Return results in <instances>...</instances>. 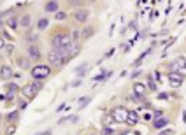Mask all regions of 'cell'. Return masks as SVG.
Instances as JSON below:
<instances>
[{"label":"cell","instance_id":"1","mask_svg":"<svg viewBox=\"0 0 186 135\" xmlns=\"http://www.w3.org/2000/svg\"><path fill=\"white\" fill-rule=\"evenodd\" d=\"M30 74H32V77H34V79L42 81V79L49 77V74H51V67H49V65H37V67L30 68Z\"/></svg>","mask_w":186,"mask_h":135},{"label":"cell","instance_id":"2","mask_svg":"<svg viewBox=\"0 0 186 135\" xmlns=\"http://www.w3.org/2000/svg\"><path fill=\"white\" fill-rule=\"evenodd\" d=\"M53 46L56 49H63L70 46V37L67 34H56L53 37Z\"/></svg>","mask_w":186,"mask_h":135},{"label":"cell","instance_id":"3","mask_svg":"<svg viewBox=\"0 0 186 135\" xmlns=\"http://www.w3.org/2000/svg\"><path fill=\"white\" fill-rule=\"evenodd\" d=\"M111 116H113V121H118V123H127L128 111L123 105H118V107H114V109H113Z\"/></svg>","mask_w":186,"mask_h":135},{"label":"cell","instance_id":"4","mask_svg":"<svg viewBox=\"0 0 186 135\" xmlns=\"http://www.w3.org/2000/svg\"><path fill=\"white\" fill-rule=\"evenodd\" d=\"M170 70L172 72H176V74H179L181 77H186V60L183 56L176 58V62L170 65Z\"/></svg>","mask_w":186,"mask_h":135},{"label":"cell","instance_id":"5","mask_svg":"<svg viewBox=\"0 0 186 135\" xmlns=\"http://www.w3.org/2000/svg\"><path fill=\"white\" fill-rule=\"evenodd\" d=\"M63 54L60 53V49H53V51H49L48 54V62L54 67H60V65H63Z\"/></svg>","mask_w":186,"mask_h":135},{"label":"cell","instance_id":"6","mask_svg":"<svg viewBox=\"0 0 186 135\" xmlns=\"http://www.w3.org/2000/svg\"><path fill=\"white\" fill-rule=\"evenodd\" d=\"M39 84L37 82H30V84H26V86L23 88V95L28 98V100H32V98H35V95H37V91H39Z\"/></svg>","mask_w":186,"mask_h":135},{"label":"cell","instance_id":"7","mask_svg":"<svg viewBox=\"0 0 186 135\" xmlns=\"http://www.w3.org/2000/svg\"><path fill=\"white\" fill-rule=\"evenodd\" d=\"M169 82H170L172 88H179L183 84V77L179 76V74H176V72H170L169 74Z\"/></svg>","mask_w":186,"mask_h":135},{"label":"cell","instance_id":"8","mask_svg":"<svg viewBox=\"0 0 186 135\" xmlns=\"http://www.w3.org/2000/svg\"><path fill=\"white\" fill-rule=\"evenodd\" d=\"M146 91H147V88L144 86V84H141V82H135V84H133V96H135V98H142V96L146 95Z\"/></svg>","mask_w":186,"mask_h":135},{"label":"cell","instance_id":"9","mask_svg":"<svg viewBox=\"0 0 186 135\" xmlns=\"http://www.w3.org/2000/svg\"><path fill=\"white\" fill-rule=\"evenodd\" d=\"M0 77L4 79V81H9L11 77H12V68L9 65H4V67L0 68Z\"/></svg>","mask_w":186,"mask_h":135},{"label":"cell","instance_id":"10","mask_svg":"<svg viewBox=\"0 0 186 135\" xmlns=\"http://www.w3.org/2000/svg\"><path fill=\"white\" fill-rule=\"evenodd\" d=\"M88 11H76V14H74V19L77 21V23H84L86 19H88Z\"/></svg>","mask_w":186,"mask_h":135},{"label":"cell","instance_id":"11","mask_svg":"<svg viewBox=\"0 0 186 135\" xmlns=\"http://www.w3.org/2000/svg\"><path fill=\"white\" fill-rule=\"evenodd\" d=\"M137 121H139L137 112H130V111H128V118H127V123H128V125L133 126V125H137Z\"/></svg>","mask_w":186,"mask_h":135},{"label":"cell","instance_id":"12","mask_svg":"<svg viewBox=\"0 0 186 135\" xmlns=\"http://www.w3.org/2000/svg\"><path fill=\"white\" fill-rule=\"evenodd\" d=\"M28 54H30L32 60H39V58H40V51L35 48V46H30V48H28Z\"/></svg>","mask_w":186,"mask_h":135},{"label":"cell","instance_id":"13","mask_svg":"<svg viewBox=\"0 0 186 135\" xmlns=\"http://www.w3.org/2000/svg\"><path fill=\"white\" fill-rule=\"evenodd\" d=\"M44 9L46 12H58V2H48Z\"/></svg>","mask_w":186,"mask_h":135},{"label":"cell","instance_id":"14","mask_svg":"<svg viewBox=\"0 0 186 135\" xmlns=\"http://www.w3.org/2000/svg\"><path fill=\"white\" fill-rule=\"evenodd\" d=\"M153 125H155V128H163V126L169 125V119H165V118H160V119H156Z\"/></svg>","mask_w":186,"mask_h":135},{"label":"cell","instance_id":"15","mask_svg":"<svg viewBox=\"0 0 186 135\" xmlns=\"http://www.w3.org/2000/svg\"><path fill=\"white\" fill-rule=\"evenodd\" d=\"M30 23H32V18H30L28 14H25L23 18L20 19V25H21V26H25V28H26V26H30Z\"/></svg>","mask_w":186,"mask_h":135},{"label":"cell","instance_id":"16","mask_svg":"<svg viewBox=\"0 0 186 135\" xmlns=\"http://www.w3.org/2000/svg\"><path fill=\"white\" fill-rule=\"evenodd\" d=\"M5 23H7V26H9V28H16V26H18V21H16V18H12V16H11Z\"/></svg>","mask_w":186,"mask_h":135},{"label":"cell","instance_id":"17","mask_svg":"<svg viewBox=\"0 0 186 135\" xmlns=\"http://www.w3.org/2000/svg\"><path fill=\"white\" fill-rule=\"evenodd\" d=\"M48 25H49V21L46 18H42V19H39V23H37V26H39L40 30H44V28H48Z\"/></svg>","mask_w":186,"mask_h":135},{"label":"cell","instance_id":"18","mask_svg":"<svg viewBox=\"0 0 186 135\" xmlns=\"http://www.w3.org/2000/svg\"><path fill=\"white\" fill-rule=\"evenodd\" d=\"M18 65H20L21 68H28V67H30V65H28V60H26V58H20Z\"/></svg>","mask_w":186,"mask_h":135},{"label":"cell","instance_id":"19","mask_svg":"<svg viewBox=\"0 0 186 135\" xmlns=\"http://www.w3.org/2000/svg\"><path fill=\"white\" fill-rule=\"evenodd\" d=\"M147 84H149V90H151V91H156V82L153 81L151 77L147 79Z\"/></svg>","mask_w":186,"mask_h":135},{"label":"cell","instance_id":"20","mask_svg":"<svg viewBox=\"0 0 186 135\" xmlns=\"http://www.w3.org/2000/svg\"><path fill=\"white\" fill-rule=\"evenodd\" d=\"M90 100H91L90 96H84V98H81V100H79V107H84V105H86V104H88Z\"/></svg>","mask_w":186,"mask_h":135},{"label":"cell","instance_id":"21","mask_svg":"<svg viewBox=\"0 0 186 135\" xmlns=\"http://www.w3.org/2000/svg\"><path fill=\"white\" fill-rule=\"evenodd\" d=\"M113 133H114V132L111 130L109 126H105V128H104V130H102V135H113Z\"/></svg>","mask_w":186,"mask_h":135},{"label":"cell","instance_id":"22","mask_svg":"<svg viewBox=\"0 0 186 135\" xmlns=\"http://www.w3.org/2000/svg\"><path fill=\"white\" fill-rule=\"evenodd\" d=\"M11 90V93H14L16 90H18V86H16V84H12V82H11V84H7V91H9Z\"/></svg>","mask_w":186,"mask_h":135},{"label":"cell","instance_id":"23","mask_svg":"<svg viewBox=\"0 0 186 135\" xmlns=\"http://www.w3.org/2000/svg\"><path fill=\"white\" fill-rule=\"evenodd\" d=\"M18 118V111H14V112H11V114H7V119H16Z\"/></svg>","mask_w":186,"mask_h":135},{"label":"cell","instance_id":"24","mask_svg":"<svg viewBox=\"0 0 186 135\" xmlns=\"http://www.w3.org/2000/svg\"><path fill=\"white\" fill-rule=\"evenodd\" d=\"M111 121H113V116H105V118H104V123H105V125H109V123H111Z\"/></svg>","mask_w":186,"mask_h":135},{"label":"cell","instance_id":"25","mask_svg":"<svg viewBox=\"0 0 186 135\" xmlns=\"http://www.w3.org/2000/svg\"><path fill=\"white\" fill-rule=\"evenodd\" d=\"M65 18H67L65 12H56V19H65Z\"/></svg>","mask_w":186,"mask_h":135},{"label":"cell","instance_id":"26","mask_svg":"<svg viewBox=\"0 0 186 135\" xmlns=\"http://www.w3.org/2000/svg\"><path fill=\"white\" fill-rule=\"evenodd\" d=\"M90 34H93V30H91V28H86V30H84V37H86V39L90 37Z\"/></svg>","mask_w":186,"mask_h":135},{"label":"cell","instance_id":"27","mask_svg":"<svg viewBox=\"0 0 186 135\" xmlns=\"http://www.w3.org/2000/svg\"><path fill=\"white\" fill-rule=\"evenodd\" d=\"M20 109H23V111H25V109H26V102L20 100Z\"/></svg>","mask_w":186,"mask_h":135},{"label":"cell","instance_id":"28","mask_svg":"<svg viewBox=\"0 0 186 135\" xmlns=\"http://www.w3.org/2000/svg\"><path fill=\"white\" fill-rule=\"evenodd\" d=\"M170 133H172V130H163L160 135H170Z\"/></svg>","mask_w":186,"mask_h":135},{"label":"cell","instance_id":"29","mask_svg":"<svg viewBox=\"0 0 186 135\" xmlns=\"http://www.w3.org/2000/svg\"><path fill=\"white\" fill-rule=\"evenodd\" d=\"M144 119L149 121V119H153V116H151V114H146V116H144Z\"/></svg>","mask_w":186,"mask_h":135},{"label":"cell","instance_id":"30","mask_svg":"<svg viewBox=\"0 0 186 135\" xmlns=\"http://www.w3.org/2000/svg\"><path fill=\"white\" fill-rule=\"evenodd\" d=\"M12 132H14V126H12V128H7V135H12Z\"/></svg>","mask_w":186,"mask_h":135},{"label":"cell","instance_id":"31","mask_svg":"<svg viewBox=\"0 0 186 135\" xmlns=\"http://www.w3.org/2000/svg\"><path fill=\"white\" fill-rule=\"evenodd\" d=\"M4 48V40H2V39H0V49Z\"/></svg>","mask_w":186,"mask_h":135},{"label":"cell","instance_id":"32","mask_svg":"<svg viewBox=\"0 0 186 135\" xmlns=\"http://www.w3.org/2000/svg\"><path fill=\"white\" fill-rule=\"evenodd\" d=\"M183 118H184V123H186V109H184V114H183Z\"/></svg>","mask_w":186,"mask_h":135}]
</instances>
